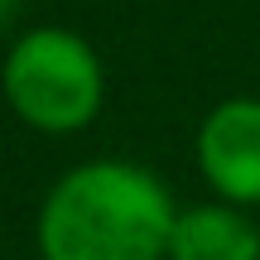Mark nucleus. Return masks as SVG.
<instances>
[{
  "instance_id": "f03ea898",
  "label": "nucleus",
  "mask_w": 260,
  "mask_h": 260,
  "mask_svg": "<svg viewBox=\"0 0 260 260\" xmlns=\"http://www.w3.org/2000/svg\"><path fill=\"white\" fill-rule=\"evenodd\" d=\"M10 111L44 135H73L92 125L106 102V73L82 34L39 24L15 39L0 68Z\"/></svg>"
},
{
  "instance_id": "7ed1b4c3",
  "label": "nucleus",
  "mask_w": 260,
  "mask_h": 260,
  "mask_svg": "<svg viewBox=\"0 0 260 260\" xmlns=\"http://www.w3.org/2000/svg\"><path fill=\"white\" fill-rule=\"evenodd\" d=\"M198 169L222 203H260V102L226 96L198 125Z\"/></svg>"
},
{
  "instance_id": "f257e3e1",
  "label": "nucleus",
  "mask_w": 260,
  "mask_h": 260,
  "mask_svg": "<svg viewBox=\"0 0 260 260\" xmlns=\"http://www.w3.org/2000/svg\"><path fill=\"white\" fill-rule=\"evenodd\" d=\"M178 203L145 164L87 159L48 188L34 222L44 260H164Z\"/></svg>"
},
{
  "instance_id": "39448f33",
  "label": "nucleus",
  "mask_w": 260,
  "mask_h": 260,
  "mask_svg": "<svg viewBox=\"0 0 260 260\" xmlns=\"http://www.w3.org/2000/svg\"><path fill=\"white\" fill-rule=\"evenodd\" d=\"M24 10V0H0V29L5 24H15V15Z\"/></svg>"
},
{
  "instance_id": "20e7f679",
  "label": "nucleus",
  "mask_w": 260,
  "mask_h": 260,
  "mask_svg": "<svg viewBox=\"0 0 260 260\" xmlns=\"http://www.w3.org/2000/svg\"><path fill=\"white\" fill-rule=\"evenodd\" d=\"M164 260H260V226L222 198L178 207Z\"/></svg>"
}]
</instances>
